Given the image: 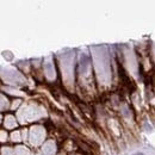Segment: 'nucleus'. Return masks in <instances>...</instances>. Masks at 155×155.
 Returning <instances> with one entry per match:
<instances>
[{
    "mask_svg": "<svg viewBox=\"0 0 155 155\" xmlns=\"http://www.w3.org/2000/svg\"><path fill=\"white\" fill-rule=\"evenodd\" d=\"M134 155H144L143 153H136V154H134Z\"/></svg>",
    "mask_w": 155,
    "mask_h": 155,
    "instance_id": "obj_1",
    "label": "nucleus"
}]
</instances>
